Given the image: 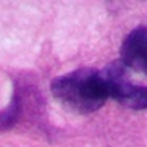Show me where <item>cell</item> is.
<instances>
[{"mask_svg": "<svg viewBox=\"0 0 147 147\" xmlns=\"http://www.w3.org/2000/svg\"><path fill=\"white\" fill-rule=\"evenodd\" d=\"M53 97L76 113H91L107 102L108 86L104 71L82 68L58 76L50 82Z\"/></svg>", "mask_w": 147, "mask_h": 147, "instance_id": "6da1fadb", "label": "cell"}, {"mask_svg": "<svg viewBox=\"0 0 147 147\" xmlns=\"http://www.w3.org/2000/svg\"><path fill=\"white\" fill-rule=\"evenodd\" d=\"M126 66L118 61L112 63L104 69L107 79L108 95L133 110H146L147 108V86L133 82L126 76Z\"/></svg>", "mask_w": 147, "mask_h": 147, "instance_id": "7a4b0ae2", "label": "cell"}, {"mask_svg": "<svg viewBox=\"0 0 147 147\" xmlns=\"http://www.w3.org/2000/svg\"><path fill=\"white\" fill-rule=\"evenodd\" d=\"M121 63L147 74V28H138L126 36L121 45Z\"/></svg>", "mask_w": 147, "mask_h": 147, "instance_id": "3957f363", "label": "cell"}, {"mask_svg": "<svg viewBox=\"0 0 147 147\" xmlns=\"http://www.w3.org/2000/svg\"><path fill=\"white\" fill-rule=\"evenodd\" d=\"M18 113H20V102H18V97L15 95L8 107L0 112V131L10 129L16 123Z\"/></svg>", "mask_w": 147, "mask_h": 147, "instance_id": "277c9868", "label": "cell"}]
</instances>
